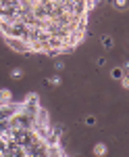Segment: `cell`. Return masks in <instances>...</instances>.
I'll use <instances>...</instances> for the list:
<instances>
[{
  "label": "cell",
  "instance_id": "5",
  "mask_svg": "<svg viewBox=\"0 0 129 157\" xmlns=\"http://www.w3.org/2000/svg\"><path fill=\"white\" fill-rule=\"evenodd\" d=\"M83 124L92 128V126H96V124H98V117H96L94 113H90V115H85V117H83Z\"/></svg>",
  "mask_w": 129,
  "mask_h": 157
},
{
  "label": "cell",
  "instance_id": "4",
  "mask_svg": "<svg viewBox=\"0 0 129 157\" xmlns=\"http://www.w3.org/2000/svg\"><path fill=\"white\" fill-rule=\"evenodd\" d=\"M123 75H125V71H123V67H113V69H110V78H113L115 82H119V80L123 78Z\"/></svg>",
  "mask_w": 129,
  "mask_h": 157
},
{
  "label": "cell",
  "instance_id": "3",
  "mask_svg": "<svg viewBox=\"0 0 129 157\" xmlns=\"http://www.w3.org/2000/svg\"><path fill=\"white\" fill-rule=\"evenodd\" d=\"M100 44H102V48H104V50H110V48H115V38H113V36H108V34H106V36H102V38H100Z\"/></svg>",
  "mask_w": 129,
  "mask_h": 157
},
{
  "label": "cell",
  "instance_id": "6",
  "mask_svg": "<svg viewBox=\"0 0 129 157\" xmlns=\"http://www.w3.org/2000/svg\"><path fill=\"white\" fill-rule=\"evenodd\" d=\"M23 78V69L21 67H13L11 69V80H21Z\"/></svg>",
  "mask_w": 129,
  "mask_h": 157
},
{
  "label": "cell",
  "instance_id": "7",
  "mask_svg": "<svg viewBox=\"0 0 129 157\" xmlns=\"http://www.w3.org/2000/svg\"><path fill=\"white\" fill-rule=\"evenodd\" d=\"M113 4L117 6L119 11H125V9H127V4H129V0H113Z\"/></svg>",
  "mask_w": 129,
  "mask_h": 157
},
{
  "label": "cell",
  "instance_id": "9",
  "mask_svg": "<svg viewBox=\"0 0 129 157\" xmlns=\"http://www.w3.org/2000/svg\"><path fill=\"white\" fill-rule=\"evenodd\" d=\"M119 82H121V86H123L125 90H129V75H127V73H125V75H123V78H121Z\"/></svg>",
  "mask_w": 129,
  "mask_h": 157
},
{
  "label": "cell",
  "instance_id": "8",
  "mask_svg": "<svg viewBox=\"0 0 129 157\" xmlns=\"http://www.w3.org/2000/svg\"><path fill=\"white\" fill-rule=\"evenodd\" d=\"M48 84L50 86H60L63 80H60V75H52V78H48Z\"/></svg>",
  "mask_w": 129,
  "mask_h": 157
},
{
  "label": "cell",
  "instance_id": "10",
  "mask_svg": "<svg viewBox=\"0 0 129 157\" xmlns=\"http://www.w3.org/2000/svg\"><path fill=\"white\" fill-rule=\"evenodd\" d=\"M96 65H98V67H104V65H106V59H102V57H100V59L96 61Z\"/></svg>",
  "mask_w": 129,
  "mask_h": 157
},
{
  "label": "cell",
  "instance_id": "1",
  "mask_svg": "<svg viewBox=\"0 0 129 157\" xmlns=\"http://www.w3.org/2000/svg\"><path fill=\"white\" fill-rule=\"evenodd\" d=\"M13 103V92L9 88H2L0 90V105H11Z\"/></svg>",
  "mask_w": 129,
  "mask_h": 157
},
{
  "label": "cell",
  "instance_id": "2",
  "mask_svg": "<svg viewBox=\"0 0 129 157\" xmlns=\"http://www.w3.org/2000/svg\"><path fill=\"white\" fill-rule=\"evenodd\" d=\"M92 153H94L96 157H104L106 153H108V147H106V143H96L94 149H92Z\"/></svg>",
  "mask_w": 129,
  "mask_h": 157
}]
</instances>
